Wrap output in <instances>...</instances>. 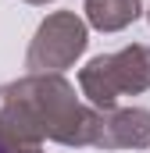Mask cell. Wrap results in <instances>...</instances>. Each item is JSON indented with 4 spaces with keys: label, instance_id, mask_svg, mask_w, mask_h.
Segmentation results:
<instances>
[{
    "label": "cell",
    "instance_id": "cell-1",
    "mask_svg": "<svg viewBox=\"0 0 150 153\" xmlns=\"http://www.w3.org/2000/svg\"><path fill=\"white\" fill-rule=\"evenodd\" d=\"M104 111L82 107L72 82L61 75H29L0 85V139L11 150H29L43 139L61 146H100Z\"/></svg>",
    "mask_w": 150,
    "mask_h": 153
},
{
    "label": "cell",
    "instance_id": "cell-2",
    "mask_svg": "<svg viewBox=\"0 0 150 153\" xmlns=\"http://www.w3.org/2000/svg\"><path fill=\"white\" fill-rule=\"evenodd\" d=\"M79 89L97 111H114L118 96L150 89V46L136 43L118 53H100L79 71Z\"/></svg>",
    "mask_w": 150,
    "mask_h": 153
},
{
    "label": "cell",
    "instance_id": "cell-6",
    "mask_svg": "<svg viewBox=\"0 0 150 153\" xmlns=\"http://www.w3.org/2000/svg\"><path fill=\"white\" fill-rule=\"evenodd\" d=\"M0 153H18V150H11V146H7V143L0 139Z\"/></svg>",
    "mask_w": 150,
    "mask_h": 153
},
{
    "label": "cell",
    "instance_id": "cell-7",
    "mask_svg": "<svg viewBox=\"0 0 150 153\" xmlns=\"http://www.w3.org/2000/svg\"><path fill=\"white\" fill-rule=\"evenodd\" d=\"M18 153H43L39 146H29V150H18Z\"/></svg>",
    "mask_w": 150,
    "mask_h": 153
},
{
    "label": "cell",
    "instance_id": "cell-5",
    "mask_svg": "<svg viewBox=\"0 0 150 153\" xmlns=\"http://www.w3.org/2000/svg\"><path fill=\"white\" fill-rule=\"evenodd\" d=\"M143 14L140 0H86V18L100 32H118Z\"/></svg>",
    "mask_w": 150,
    "mask_h": 153
},
{
    "label": "cell",
    "instance_id": "cell-4",
    "mask_svg": "<svg viewBox=\"0 0 150 153\" xmlns=\"http://www.w3.org/2000/svg\"><path fill=\"white\" fill-rule=\"evenodd\" d=\"M104 150H143L150 146V111L143 107H114L104 111Z\"/></svg>",
    "mask_w": 150,
    "mask_h": 153
},
{
    "label": "cell",
    "instance_id": "cell-8",
    "mask_svg": "<svg viewBox=\"0 0 150 153\" xmlns=\"http://www.w3.org/2000/svg\"><path fill=\"white\" fill-rule=\"evenodd\" d=\"M29 4H50V0H29Z\"/></svg>",
    "mask_w": 150,
    "mask_h": 153
},
{
    "label": "cell",
    "instance_id": "cell-3",
    "mask_svg": "<svg viewBox=\"0 0 150 153\" xmlns=\"http://www.w3.org/2000/svg\"><path fill=\"white\" fill-rule=\"evenodd\" d=\"M86 43H89L86 22L75 11H57L39 25L36 39L25 53V68H29V75H57L68 64H75V57L86 50Z\"/></svg>",
    "mask_w": 150,
    "mask_h": 153
}]
</instances>
